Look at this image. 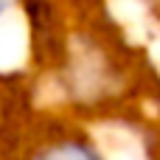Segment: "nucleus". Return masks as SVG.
I'll list each match as a JSON object with an SVG mask.
<instances>
[{
  "label": "nucleus",
  "mask_w": 160,
  "mask_h": 160,
  "mask_svg": "<svg viewBox=\"0 0 160 160\" xmlns=\"http://www.w3.org/2000/svg\"><path fill=\"white\" fill-rule=\"evenodd\" d=\"M28 160H104V155L82 135H59L37 146Z\"/></svg>",
  "instance_id": "1"
},
{
  "label": "nucleus",
  "mask_w": 160,
  "mask_h": 160,
  "mask_svg": "<svg viewBox=\"0 0 160 160\" xmlns=\"http://www.w3.org/2000/svg\"><path fill=\"white\" fill-rule=\"evenodd\" d=\"M8 3H11V0H0V14H3L6 8H8Z\"/></svg>",
  "instance_id": "2"
},
{
  "label": "nucleus",
  "mask_w": 160,
  "mask_h": 160,
  "mask_svg": "<svg viewBox=\"0 0 160 160\" xmlns=\"http://www.w3.org/2000/svg\"><path fill=\"white\" fill-rule=\"evenodd\" d=\"M0 121H3V96H0Z\"/></svg>",
  "instance_id": "3"
}]
</instances>
